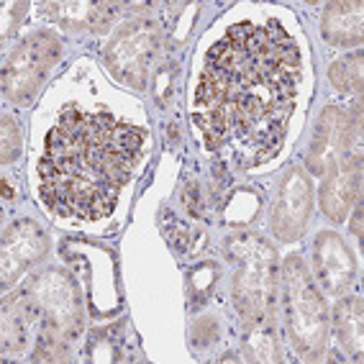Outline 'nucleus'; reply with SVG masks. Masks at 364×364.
Here are the masks:
<instances>
[{
  "mask_svg": "<svg viewBox=\"0 0 364 364\" xmlns=\"http://www.w3.org/2000/svg\"><path fill=\"white\" fill-rule=\"evenodd\" d=\"M344 156H362V116L359 105L354 118L341 108H326L313 131V141L308 149V169L313 175L326 177Z\"/></svg>",
  "mask_w": 364,
  "mask_h": 364,
  "instance_id": "obj_7",
  "label": "nucleus"
},
{
  "mask_svg": "<svg viewBox=\"0 0 364 364\" xmlns=\"http://www.w3.org/2000/svg\"><path fill=\"white\" fill-rule=\"evenodd\" d=\"M362 196V156H344L321 185V208L336 223H344Z\"/></svg>",
  "mask_w": 364,
  "mask_h": 364,
  "instance_id": "obj_11",
  "label": "nucleus"
},
{
  "mask_svg": "<svg viewBox=\"0 0 364 364\" xmlns=\"http://www.w3.org/2000/svg\"><path fill=\"white\" fill-rule=\"evenodd\" d=\"M300 77V49L277 21L228 28L205 54L196 92L203 113L193 121L203 129L208 149L231 141L249 154L247 164L272 159L293 116Z\"/></svg>",
  "mask_w": 364,
  "mask_h": 364,
  "instance_id": "obj_1",
  "label": "nucleus"
},
{
  "mask_svg": "<svg viewBox=\"0 0 364 364\" xmlns=\"http://www.w3.org/2000/svg\"><path fill=\"white\" fill-rule=\"evenodd\" d=\"M159 49V28L154 21L136 18L118 31L116 39L105 49V65L118 80L131 87H144L151 59Z\"/></svg>",
  "mask_w": 364,
  "mask_h": 364,
  "instance_id": "obj_8",
  "label": "nucleus"
},
{
  "mask_svg": "<svg viewBox=\"0 0 364 364\" xmlns=\"http://www.w3.org/2000/svg\"><path fill=\"white\" fill-rule=\"evenodd\" d=\"M26 306H18L23 321H36L41 328V349L59 344V338L75 336L80 326V306L72 282L59 272H44L26 287Z\"/></svg>",
  "mask_w": 364,
  "mask_h": 364,
  "instance_id": "obj_5",
  "label": "nucleus"
},
{
  "mask_svg": "<svg viewBox=\"0 0 364 364\" xmlns=\"http://www.w3.org/2000/svg\"><path fill=\"white\" fill-rule=\"evenodd\" d=\"M3 198H6V200H11V198H14V190H11L8 180H3Z\"/></svg>",
  "mask_w": 364,
  "mask_h": 364,
  "instance_id": "obj_20",
  "label": "nucleus"
},
{
  "mask_svg": "<svg viewBox=\"0 0 364 364\" xmlns=\"http://www.w3.org/2000/svg\"><path fill=\"white\" fill-rule=\"evenodd\" d=\"M313 269L318 274L321 287L326 295H344L357 277L354 257L346 249V244L336 234H321L313 247Z\"/></svg>",
  "mask_w": 364,
  "mask_h": 364,
  "instance_id": "obj_10",
  "label": "nucleus"
},
{
  "mask_svg": "<svg viewBox=\"0 0 364 364\" xmlns=\"http://www.w3.org/2000/svg\"><path fill=\"white\" fill-rule=\"evenodd\" d=\"M351 231L362 239V205H359V203L354 205V221H351Z\"/></svg>",
  "mask_w": 364,
  "mask_h": 364,
  "instance_id": "obj_19",
  "label": "nucleus"
},
{
  "mask_svg": "<svg viewBox=\"0 0 364 364\" xmlns=\"http://www.w3.org/2000/svg\"><path fill=\"white\" fill-rule=\"evenodd\" d=\"M49 249L46 236L33 221H18L3 239V252H0V264H3V285L18 277L28 264L41 259Z\"/></svg>",
  "mask_w": 364,
  "mask_h": 364,
  "instance_id": "obj_12",
  "label": "nucleus"
},
{
  "mask_svg": "<svg viewBox=\"0 0 364 364\" xmlns=\"http://www.w3.org/2000/svg\"><path fill=\"white\" fill-rule=\"evenodd\" d=\"M364 80V54L354 52L331 65V85L341 92H362Z\"/></svg>",
  "mask_w": 364,
  "mask_h": 364,
  "instance_id": "obj_17",
  "label": "nucleus"
},
{
  "mask_svg": "<svg viewBox=\"0 0 364 364\" xmlns=\"http://www.w3.org/2000/svg\"><path fill=\"white\" fill-rule=\"evenodd\" d=\"M146 131L111 113L67 105L46 136L39 162V196L54 215L100 221L116 208L118 193L141 156Z\"/></svg>",
  "mask_w": 364,
  "mask_h": 364,
  "instance_id": "obj_2",
  "label": "nucleus"
},
{
  "mask_svg": "<svg viewBox=\"0 0 364 364\" xmlns=\"http://www.w3.org/2000/svg\"><path fill=\"white\" fill-rule=\"evenodd\" d=\"M247 351L252 362H280V346L272 333V321H249L244 331Z\"/></svg>",
  "mask_w": 364,
  "mask_h": 364,
  "instance_id": "obj_16",
  "label": "nucleus"
},
{
  "mask_svg": "<svg viewBox=\"0 0 364 364\" xmlns=\"http://www.w3.org/2000/svg\"><path fill=\"white\" fill-rule=\"evenodd\" d=\"M285 285L287 338L300 357L316 359L328 341V311L300 257H290L282 267Z\"/></svg>",
  "mask_w": 364,
  "mask_h": 364,
  "instance_id": "obj_3",
  "label": "nucleus"
},
{
  "mask_svg": "<svg viewBox=\"0 0 364 364\" xmlns=\"http://www.w3.org/2000/svg\"><path fill=\"white\" fill-rule=\"evenodd\" d=\"M313 190L306 172L293 167L282 177L272 205V231L280 241H295L303 236L311 218Z\"/></svg>",
  "mask_w": 364,
  "mask_h": 364,
  "instance_id": "obj_9",
  "label": "nucleus"
},
{
  "mask_svg": "<svg viewBox=\"0 0 364 364\" xmlns=\"http://www.w3.org/2000/svg\"><path fill=\"white\" fill-rule=\"evenodd\" d=\"M21 154V129L14 118H3V162H14Z\"/></svg>",
  "mask_w": 364,
  "mask_h": 364,
  "instance_id": "obj_18",
  "label": "nucleus"
},
{
  "mask_svg": "<svg viewBox=\"0 0 364 364\" xmlns=\"http://www.w3.org/2000/svg\"><path fill=\"white\" fill-rule=\"evenodd\" d=\"M62 54L59 39L49 31L31 33L16 46L3 67V92L14 103H28Z\"/></svg>",
  "mask_w": 364,
  "mask_h": 364,
  "instance_id": "obj_6",
  "label": "nucleus"
},
{
  "mask_svg": "<svg viewBox=\"0 0 364 364\" xmlns=\"http://www.w3.org/2000/svg\"><path fill=\"white\" fill-rule=\"evenodd\" d=\"M321 31L333 46H359L364 39V6L357 0L328 6Z\"/></svg>",
  "mask_w": 364,
  "mask_h": 364,
  "instance_id": "obj_14",
  "label": "nucleus"
},
{
  "mask_svg": "<svg viewBox=\"0 0 364 364\" xmlns=\"http://www.w3.org/2000/svg\"><path fill=\"white\" fill-rule=\"evenodd\" d=\"M121 11L118 3H41L39 14L46 21H57L67 28H87L103 31L113 23Z\"/></svg>",
  "mask_w": 364,
  "mask_h": 364,
  "instance_id": "obj_13",
  "label": "nucleus"
},
{
  "mask_svg": "<svg viewBox=\"0 0 364 364\" xmlns=\"http://www.w3.org/2000/svg\"><path fill=\"white\" fill-rule=\"evenodd\" d=\"M228 252L239 262L234 303L247 321H272L277 295V254L262 236L231 239Z\"/></svg>",
  "mask_w": 364,
  "mask_h": 364,
  "instance_id": "obj_4",
  "label": "nucleus"
},
{
  "mask_svg": "<svg viewBox=\"0 0 364 364\" xmlns=\"http://www.w3.org/2000/svg\"><path fill=\"white\" fill-rule=\"evenodd\" d=\"M333 331H336L338 344L344 346L346 354L354 359H362L364 349V311L359 298L338 300L333 308Z\"/></svg>",
  "mask_w": 364,
  "mask_h": 364,
  "instance_id": "obj_15",
  "label": "nucleus"
}]
</instances>
